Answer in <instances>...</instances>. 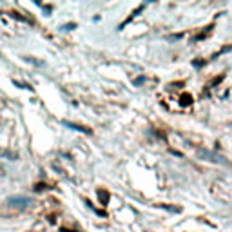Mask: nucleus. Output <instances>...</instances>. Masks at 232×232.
I'll return each mask as SVG.
<instances>
[{"instance_id":"nucleus-1","label":"nucleus","mask_w":232,"mask_h":232,"mask_svg":"<svg viewBox=\"0 0 232 232\" xmlns=\"http://www.w3.org/2000/svg\"><path fill=\"white\" fill-rule=\"evenodd\" d=\"M198 156H200V158H203V160L212 161V163H219V165H225V167H229V165H230L223 156L216 154V152H212V151H207V149H198Z\"/></svg>"},{"instance_id":"nucleus-2","label":"nucleus","mask_w":232,"mask_h":232,"mask_svg":"<svg viewBox=\"0 0 232 232\" xmlns=\"http://www.w3.org/2000/svg\"><path fill=\"white\" fill-rule=\"evenodd\" d=\"M31 198H26V196H13V198L7 200V205L13 207V209H27L31 207Z\"/></svg>"},{"instance_id":"nucleus-3","label":"nucleus","mask_w":232,"mask_h":232,"mask_svg":"<svg viewBox=\"0 0 232 232\" xmlns=\"http://www.w3.org/2000/svg\"><path fill=\"white\" fill-rule=\"evenodd\" d=\"M69 129H75L78 132H83V134H91V129L89 127H83V125H78V123H73V122H63Z\"/></svg>"},{"instance_id":"nucleus-4","label":"nucleus","mask_w":232,"mask_h":232,"mask_svg":"<svg viewBox=\"0 0 232 232\" xmlns=\"http://www.w3.org/2000/svg\"><path fill=\"white\" fill-rule=\"evenodd\" d=\"M192 102V98L189 96V95H183L181 96V105H187V103H190Z\"/></svg>"},{"instance_id":"nucleus-5","label":"nucleus","mask_w":232,"mask_h":232,"mask_svg":"<svg viewBox=\"0 0 232 232\" xmlns=\"http://www.w3.org/2000/svg\"><path fill=\"white\" fill-rule=\"evenodd\" d=\"M98 196H100V200H103V203H105L107 198H109V194H107L105 190H98Z\"/></svg>"}]
</instances>
